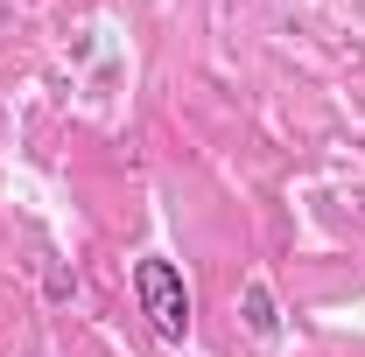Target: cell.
I'll return each instance as SVG.
<instances>
[{
	"instance_id": "obj_1",
	"label": "cell",
	"mask_w": 365,
	"mask_h": 357,
	"mask_svg": "<svg viewBox=\"0 0 365 357\" xmlns=\"http://www.w3.org/2000/svg\"><path fill=\"white\" fill-rule=\"evenodd\" d=\"M134 294H140V315L155 322V336H169V343L190 336V287H182V273L169 267V260H140L134 267Z\"/></svg>"
},
{
	"instance_id": "obj_2",
	"label": "cell",
	"mask_w": 365,
	"mask_h": 357,
	"mask_svg": "<svg viewBox=\"0 0 365 357\" xmlns=\"http://www.w3.org/2000/svg\"><path fill=\"white\" fill-rule=\"evenodd\" d=\"M246 329H253V336H274V329H281V315H274L267 280H253V287H246Z\"/></svg>"
}]
</instances>
